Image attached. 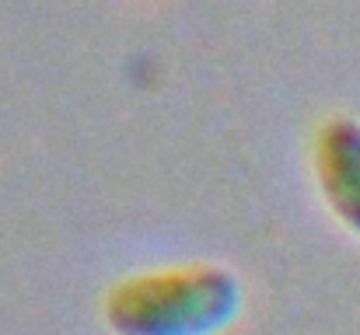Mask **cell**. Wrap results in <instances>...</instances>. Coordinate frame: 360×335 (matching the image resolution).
I'll return each instance as SVG.
<instances>
[{"instance_id":"1","label":"cell","mask_w":360,"mask_h":335,"mask_svg":"<svg viewBox=\"0 0 360 335\" xmlns=\"http://www.w3.org/2000/svg\"><path fill=\"white\" fill-rule=\"evenodd\" d=\"M245 290L221 262H175L120 276L102 297L112 335H221L241 315Z\"/></svg>"},{"instance_id":"2","label":"cell","mask_w":360,"mask_h":335,"mask_svg":"<svg viewBox=\"0 0 360 335\" xmlns=\"http://www.w3.org/2000/svg\"><path fill=\"white\" fill-rule=\"evenodd\" d=\"M311 171L326 210L360 237V119L329 112L311 133Z\"/></svg>"}]
</instances>
